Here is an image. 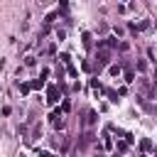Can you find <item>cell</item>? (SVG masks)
<instances>
[{
    "label": "cell",
    "instance_id": "obj_8",
    "mask_svg": "<svg viewBox=\"0 0 157 157\" xmlns=\"http://www.w3.org/2000/svg\"><path fill=\"white\" fill-rule=\"evenodd\" d=\"M103 147H105V150H110V147H113V142H110L108 132H103Z\"/></svg>",
    "mask_w": 157,
    "mask_h": 157
},
{
    "label": "cell",
    "instance_id": "obj_4",
    "mask_svg": "<svg viewBox=\"0 0 157 157\" xmlns=\"http://www.w3.org/2000/svg\"><path fill=\"white\" fill-rule=\"evenodd\" d=\"M93 123H96V113H93V110H86V125L91 128Z\"/></svg>",
    "mask_w": 157,
    "mask_h": 157
},
{
    "label": "cell",
    "instance_id": "obj_1",
    "mask_svg": "<svg viewBox=\"0 0 157 157\" xmlns=\"http://www.w3.org/2000/svg\"><path fill=\"white\" fill-rule=\"evenodd\" d=\"M59 61L66 66V71H69V76H71V78H78V71H76V66L71 64V56H69V54H59Z\"/></svg>",
    "mask_w": 157,
    "mask_h": 157
},
{
    "label": "cell",
    "instance_id": "obj_5",
    "mask_svg": "<svg viewBox=\"0 0 157 157\" xmlns=\"http://www.w3.org/2000/svg\"><path fill=\"white\" fill-rule=\"evenodd\" d=\"M34 64H37V56L34 54H27L25 56V66H34Z\"/></svg>",
    "mask_w": 157,
    "mask_h": 157
},
{
    "label": "cell",
    "instance_id": "obj_10",
    "mask_svg": "<svg viewBox=\"0 0 157 157\" xmlns=\"http://www.w3.org/2000/svg\"><path fill=\"white\" fill-rule=\"evenodd\" d=\"M29 88H32L29 83H22V86H20V93H25V96H27V93H29Z\"/></svg>",
    "mask_w": 157,
    "mask_h": 157
},
{
    "label": "cell",
    "instance_id": "obj_9",
    "mask_svg": "<svg viewBox=\"0 0 157 157\" xmlns=\"http://www.w3.org/2000/svg\"><path fill=\"white\" fill-rule=\"evenodd\" d=\"M29 86H32V88H37V91H39V88H42V86H44V78H37V81H32V83H29Z\"/></svg>",
    "mask_w": 157,
    "mask_h": 157
},
{
    "label": "cell",
    "instance_id": "obj_6",
    "mask_svg": "<svg viewBox=\"0 0 157 157\" xmlns=\"http://www.w3.org/2000/svg\"><path fill=\"white\" fill-rule=\"evenodd\" d=\"M120 69H123L120 64H113V66L108 69V74H110V76H120Z\"/></svg>",
    "mask_w": 157,
    "mask_h": 157
},
{
    "label": "cell",
    "instance_id": "obj_3",
    "mask_svg": "<svg viewBox=\"0 0 157 157\" xmlns=\"http://www.w3.org/2000/svg\"><path fill=\"white\" fill-rule=\"evenodd\" d=\"M59 98H61L59 88H56V86H49V91H47V103H59Z\"/></svg>",
    "mask_w": 157,
    "mask_h": 157
},
{
    "label": "cell",
    "instance_id": "obj_7",
    "mask_svg": "<svg viewBox=\"0 0 157 157\" xmlns=\"http://www.w3.org/2000/svg\"><path fill=\"white\" fill-rule=\"evenodd\" d=\"M132 81H135V71L128 69V71H125V83H132Z\"/></svg>",
    "mask_w": 157,
    "mask_h": 157
},
{
    "label": "cell",
    "instance_id": "obj_12",
    "mask_svg": "<svg viewBox=\"0 0 157 157\" xmlns=\"http://www.w3.org/2000/svg\"><path fill=\"white\" fill-rule=\"evenodd\" d=\"M83 44H86V47H91V34H88V32L83 34Z\"/></svg>",
    "mask_w": 157,
    "mask_h": 157
},
{
    "label": "cell",
    "instance_id": "obj_11",
    "mask_svg": "<svg viewBox=\"0 0 157 157\" xmlns=\"http://www.w3.org/2000/svg\"><path fill=\"white\" fill-rule=\"evenodd\" d=\"M142 150H145V152L152 150V142H150V140H142Z\"/></svg>",
    "mask_w": 157,
    "mask_h": 157
},
{
    "label": "cell",
    "instance_id": "obj_13",
    "mask_svg": "<svg viewBox=\"0 0 157 157\" xmlns=\"http://www.w3.org/2000/svg\"><path fill=\"white\" fill-rule=\"evenodd\" d=\"M123 2H125V0H123Z\"/></svg>",
    "mask_w": 157,
    "mask_h": 157
},
{
    "label": "cell",
    "instance_id": "obj_2",
    "mask_svg": "<svg viewBox=\"0 0 157 157\" xmlns=\"http://www.w3.org/2000/svg\"><path fill=\"white\" fill-rule=\"evenodd\" d=\"M49 118H52V125H54L56 130H61V128H64V123H66V120H64V110H56V113H52Z\"/></svg>",
    "mask_w": 157,
    "mask_h": 157
}]
</instances>
